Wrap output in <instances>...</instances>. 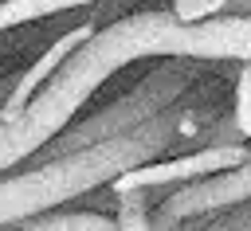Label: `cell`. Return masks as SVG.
Segmentation results:
<instances>
[{
  "instance_id": "8",
  "label": "cell",
  "mask_w": 251,
  "mask_h": 231,
  "mask_svg": "<svg viewBox=\"0 0 251 231\" xmlns=\"http://www.w3.org/2000/svg\"><path fill=\"white\" fill-rule=\"evenodd\" d=\"M149 192L133 188V192H122L118 196V211H114V231H153L149 223Z\"/></svg>"
},
{
  "instance_id": "4",
  "label": "cell",
  "mask_w": 251,
  "mask_h": 231,
  "mask_svg": "<svg viewBox=\"0 0 251 231\" xmlns=\"http://www.w3.org/2000/svg\"><path fill=\"white\" fill-rule=\"evenodd\" d=\"M239 204H251V157L243 164L227 168V172L204 176L200 184L176 188L157 211V231H169L180 219H200V215H212V211H224V208H239Z\"/></svg>"
},
{
  "instance_id": "2",
  "label": "cell",
  "mask_w": 251,
  "mask_h": 231,
  "mask_svg": "<svg viewBox=\"0 0 251 231\" xmlns=\"http://www.w3.org/2000/svg\"><path fill=\"white\" fill-rule=\"evenodd\" d=\"M173 137H176V117L161 110L157 117L141 121L137 129H129L122 137L94 141L86 149H71L67 157H55L43 168L0 180V227H20V223L43 215L47 208L102 184V180L110 184L118 172H126L133 164H145Z\"/></svg>"
},
{
  "instance_id": "9",
  "label": "cell",
  "mask_w": 251,
  "mask_h": 231,
  "mask_svg": "<svg viewBox=\"0 0 251 231\" xmlns=\"http://www.w3.org/2000/svg\"><path fill=\"white\" fill-rule=\"evenodd\" d=\"M231 121H235L239 137L251 141V63H243L239 74H235V110H231Z\"/></svg>"
},
{
  "instance_id": "1",
  "label": "cell",
  "mask_w": 251,
  "mask_h": 231,
  "mask_svg": "<svg viewBox=\"0 0 251 231\" xmlns=\"http://www.w3.org/2000/svg\"><path fill=\"white\" fill-rule=\"evenodd\" d=\"M196 59V63H251V16H216L204 23H180L173 12H133L94 31L67 63L43 82L12 121H0V168L16 164L27 149L55 137L75 110L133 59Z\"/></svg>"
},
{
  "instance_id": "5",
  "label": "cell",
  "mask_w": 251,
  "mask_h": 231,
  "mask_svg": "<svg viewBox=\"0 0 251 231\" xmlns=\"http://www.w3.org/2000/svg\"><path fill=\"white\" fill-rule=\"evenodd\" d=\"M90 35H94V27H90V23L63 31V39H55V43H51V47H47V51H43V55H39V59H35L20 78H16L12 94H8V98H4V106H0V121H12V117L31 102V94H35V90H39V86H43V82H47V78L67 63V55H71L75 47H82Z\"/></svg>"
},
{
  "instance_id": "3",
  "label": "cell",
  "mask_w": 251,
  "mask_h": 231,
  "mask_svg": "<svg viewBox=\"0 0 251 231\" xmlns=\"http://www.w3.org/2000/svg\"><path fill=\"white\" fill-rule=\"evenodd\" d=\"M247 157H251L247 141L243 145H204L188 157H165V161L133 164V168H126L110 180V192L122 196V192H133V188L149 192V188H169V184H180V180H204V176H216V172L243 164Z\"/></svg>"
},
{
  "instance_id": "10",
  "label": "cell",
  "mask_w": 251,
  "mask_h": 231,
  "mask_svg": "<svg viewBox=\"0 0 251 231\" xmlns=\"http://www.w3.org/2000/svg\"><path fill=\"white\" fill-rule=\"evenodd\" d=\"M224 8H227V0H173L169 12H173L180 23H204V20L224 16Z\"/></svg>"
},
{
  "instance_id": "7",
  "label": "cell",
  "mask_w": 251,
  "mask_h": 231,
  "mask_svg": "<svg viewBox=\"0 0 251 231\" xmlns=\"http://www.w3.org/2000/svg\"><path fill=\"white\" fill-rule=\"evenodd\" d=\"M24 231H114V215H94V211H75V215H35L20 223Z\"/></svg>"
},
{
  "instance_id": "6",
  "label": "cell",
  "mask_w": 251,
  "mask_h": 231,
  "mask_svg": "<svg viewBox=\"0 0 251 231\" xmlns=\"http://www.w3.org/2000/svg\"><path fill=\"white\" fill-rule=\"evenodd\" d=\"M86 4H102V0H0V31L47 20L55 12H71V8H86Z\"/></svg>"
}]
</instances>
